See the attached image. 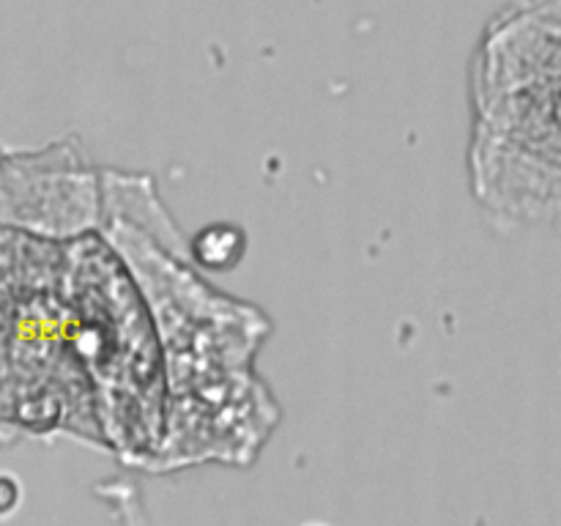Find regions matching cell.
<instances>
[{
	"mask_svg": "<svg viewBox=\"0 0 561 526\" xmlns=\"http://www.w3.org/2000/svg\"><path fill=\"white\" fill-rule=\"evenodd\" d=\"M77 137L0 146V449L66 436L153 471L164 362Z\"/></svg>",
	"mask_w": 561,
	"mask_h": 526,
	"instance_id": "obj_1",
	"label": "cell"
},
{
	"mask_svg": "<svg viewBox=\"0 0 561 526\" xmlns=\"http://www.w3.org/2000/svg\"><path fill=\"white\" fill-rule=\"evenodd\" d=\"M102 181V230L135 274L162 345L168 405L153 474L252 466L283 420L255 365L272 321L201 277L151 175L104 170Z\"/></svg>",
	"mask_w": 561,
	"mask_h": 526,
	"instance_id": "obj_2",
	"label": "cell"
},
{
	"mask_svg": "<svg viewBox=\"0 0 561 526\" xmlns=\"http://www.w3.org/2000/svg\"><path fill=\"white\" fill-rule=\"evenodd\" d=\"M247 250V236L239 225L211 222L190 239V255L197 268L230 272L241 263Z\"/></svg>",
	"mask_w": 561,
	"mask_h": 526,
	"instance_id": "obj_3",
	"label": "cell"
},
{
	"mask_svg": "<svg viewBox=\"0 0 561 526\" xmlns=\"http://www.w3.org/2000/svg\"><path fill=\"white\" fill-rule=\"evenodd\" d=\"M22 499H25V491H22L20 477L0 471V521L11 518L22 507Z\"/></svg>",
	"mask_w": 561,
	"mask_h": 526,
	"instance_id": "obj_4",
	"label": "cell"
},
{
	"mask_svg": "<svg viewBox=\"0 0 561 526\" xmlns=\"http://www.w3.org/2000/svg\"><path fill=\"white\" fill-rule=\"evenodd\" d=\"M305 526H327V524H305Z\"/></svg>",
	"mask_w": 561,
	"mask_h": 526,
	"instance_id": "obj_5",
	"label": "cell"
}]
</instances>
